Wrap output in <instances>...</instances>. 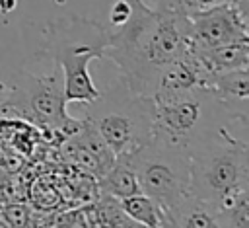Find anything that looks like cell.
I'll list each match as a JSON object with an SVG mask.
<instances>
[{
    "label": "cell",
    "mask_w": 249,
    "mask_h": 228,
    "mask_svg": "<svg viewBox=\"0 0 249 228\" xmlns=\"http://www.w3.org/2000/svg\"><path fill=\"white\" fill-rule=\"evenodd\" d=\"M247 119H233L195 142L189 156V191L210 205L220 218L237 201L249 197Z\"/></svg>",
    "instance_id": "cell-2"
},
{
    "label": "cell",
    "mask_w": 249,
    "mask_h": 228,
    "mask_svg": "<svg viewBox=\"0 0 249 228\" xmlns=\"http://www.w3.org/2000/svg\"><path fill=\"white\" fill-rule=\"evenodd\" d=\"M224 2H231V0H158V6L169 8V10H177L183 14H193L198 10H206Z\"/></svg>",
    "instance_id": "cell-15"
},
{
    "label": "cell",
    "mask_w": 249,
    "mask_h": 228,
    "mask_svg": "<svg viewBox=\"0 0 249 228\" xmlns=\"http://www.w3.org/2000/svg\"><path fill=\"white\" fill-rule=\"evenodd\" d=\"M86 105L82 119L97 131L115 156L132 154L152 138L154 101L130 90L121 76Z\"/></svg>",
    "instance_id": "cell-4"
},
{
    "label": "cell",
    "mask_w": 249,
    "mask_h": 228,
    "mask_svg": "<svg viewBox=\"0 0 249 228\" xmlns=\"http://www.w3.org/2000/svg\"><path fill=\"white\" fill-rule=\"evenodd\" d=\"M140 191L154 199L173 226L175 212L191 197L189 156L185 150L150 138L130 154Z\"/></svg>",
    "instance_id": "cell-7"
},
{
    "label": "cell",
    "mask_w": 249,
    "mask_h": 228,
    "mask_svg": "<svg viewBox=\"0 0 249 228\" xmlns=\"http://www.w3.org/2000/svg\"><path fill=\"white\" fill-rule=\"evenodd\" d=\"M0 216H2V222H4L6 226H27V224L31 222L29 210H25V209L19 207V205L6 207V210H2Z\"/></svg>",
    "instance_id": "cell-16"
},
{
    "label": "cell",
    "mask_w": 249,
    "mask_h": 228,
    "mask_svg": "<svg viewBox=\"0 0 249 228\" xmlns=\"http://www.w3.org/2000/svg\"><path fill=\"white\" fill-rule=\"evenodd\" d=\"M233 119L247 117L228 111L204 86H200L177 97L154 101L152 138L189 152L202 136Z\"/></svg>",
    "instance_id": "cell-6"
},
{
    "label": "cell",
    "mask_w": 249,
    "mask_h": 228,
    "mask_svg": "<svg viewBox=\"0 0 249 228\" xmlns=\"http://www.w3.org/2000/svg\"><path fill=\"white\" fill-rule=\"evenodd\" d=\"M204 88L216 97V101L235 115H249V68H235L228 72L210 74Z\"/></svg>",
    "instance_id": "cell-10"
},
{
    "label": "cell",
    "mask_w": 249,
    "mask_h": 228,
    "mask_svg": "<svg viewBox=\"0 0 249 228\" xmlns=\"http://www.w3.org/2000/svg\"><path fill=\"white\" fill-rule=\"evenodd\" d=\"M187 16L193 47L208 49L249 41V0H231Z\"/></svg>",
    "instance_id": "cell-8"
},
{
    "label": "cell",
    "mask_w": 249,
    "mask_h": 228,
    "mask_svg": "<svg viewBox=\"0 0 249 228\" xmlns=\"http://www.w3.org/2000/svg\"><path fill=\"white\" fill-rule=\"evenodd\" d=\"M107 33V25L84 16H66L47 23L41 53L60 66L66 101L89 103L99 95L88 64L105 57Z\"/></svg>",
    "instance_id": "cell-3"
},
{
    "label": "cell",
    "mask_w": 249,
    "mask_h": 228,
    "mask_svg": "<svg viewBox=\"0 0 249 228\" xmlns=\"http://www.w3.org/2000/svg\"><path fill=\"white\" fill-rule=\"evenodd\" d=\"M88 226H136L121 207V199L99 193L91 207V216L86 212Z\"/></svg>",
    "instance_id": "cell-14"
},
{
    "label": "cell",
    "mask_w": 249,
    "mask_h": 228,
    "mask_svg": "<svg viewBox=\"0 0 249 228\" xmlns=\"http://www.w3.org/2000/svg\"><path fill=\"white\" fill-rule=\"evenodd\" d=\"M97 189L99 193L117 197V199H124L140 191V183L130 160V154H123L117 156L115 162L109 166V170L97 179Z\"/></svg>",
    "instance_id": "cell-12"
},
{
    "label": "cell",
    "mask_w": 249,
    "mask_h": 228,
    "mask_svg": "<svg viewBox=\"0 0 249 228\" xmlns=\"http://www.w3.org/2000/svg\"><path fill=\"white\" fill-rule=\"evenodd\" d=\"M64 78L60 66L51 58L49 70L33 72L23 68L10 90V94L0 101V109L12 113L35 129L51 134L70 136L80 121L72 119L66 111Z\"/></svg>",
    "instance_id": "cell-5"
},
{
    "label": "cell",
    "mask_w": 249,
    "mask_h": 228,
    "mask_svg": "<svg viewBox=\"0 0 249 228\" xmlns=\"http://www.w3.org/2000/svg\"><path fill=\"white\" fill-rule=\"evenodd\" d=\"M60 148L62 160L93 175L95 179H99L117 158L115 152L86 119H80L78 129L62 140Z\"/></svg>",
    "instance_id": "cell-9"
},
{
    "label": "cell",
    "mask_w": 249,
    "mask_h": 228,
    "mask_svg": "<svg viewBox=\"0 0 249 228\" xmlns=\"http://www.w3.org/2000/svg\"><path fill=\"white\" fill-rule=\"evenodd\" d=\"M191 49L196 60L200 62L202 70L206 72V78L218 72L249 68V41H233L208 49H198V47H191Z\"/></svg>",
    "instance_id": "cell-11"
},
{
    "label": "cell",
    "mask_w": 249,
    "mask_h": 228,
    "mask_svg": "<svg viewBox=\"0 0 249 228\" xmlns=\"http://www.w3.org/2000/svg\"><path fill=\"white\" fill-rule=\"evenodd\" d=\"M130 14L121 25H109L105 57L126 86L142 95L152 94L158 74L191 51L189 16L144 0H128Z\"/></svg>",
    "instance_id": "cell-1"
},
{
    "label": "cell",
    "mask_w": 249,
    "mask_h": 228,
    "mask_svg": "<svg viewBox=\"0 0 249 228\" xmlns=\"http://www.w3.org/2000/svg\"><path fill=\"white\" fill-rule=\"evenodd\" d=\"M121 207L123 210L126 212V216L136 224V226H150V228H156V226H171L165 212L161 210V207L150 199L148 195L144 193H136V195H130V197H124L121 199Z\"/></svg>",
    "instance_id": "cell-13"
}]
</instances>
